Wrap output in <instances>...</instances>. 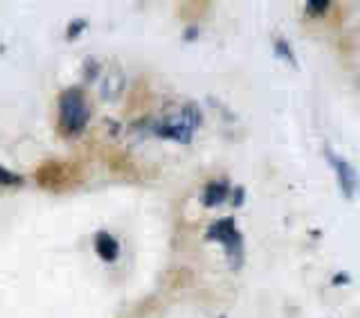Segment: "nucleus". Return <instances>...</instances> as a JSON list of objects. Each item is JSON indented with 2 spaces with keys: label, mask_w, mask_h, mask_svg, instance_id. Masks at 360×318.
Segmentation results:
<instances>
[{
  "label": "nucleus",
  "mask_w": 360,
  "mask_h": 318,
  "mask_svg": "<svg viewBox=\"0 0 360 318\" xmlns=\"http://www.w3.org/2000/svg\"><path fill=\"white\" fill-rule=\"evenodd\" d=\"M201 113L197 106L187 104L181 110L180 120L162 122L153 128L155 134L163 139H170L183 145H187L193 141L194 132L201 124Z\"/></svg>",
  "instance_id": "obj_3"
},
{
  "label": "nucleus",
  "mask_w": 360,
  "mask_h": 318,
  "mask_svg": "<svg viewBox=\"0 0 360 318\" xmlns=\"http://www.w3.org/2000/svg\"><path fill=\"white\" fill-rule=\"evenodd\" d=\"M245 198H246V190L243 186H238L233 191V207H240L243 203H245Z\"/></svg>",
  "instance_id": "obj_12"
},
{
  "label": "nucleus",
  "mask_w": 360,
  "mask_h": 318,
  "mask_svg": "<svg viewBox=\"0 0 360 318\" xmlns=\"http://www.w3.org/2000/svg\"><path fill=\"white\" fill-rule=\"evenodd\" d=\"M94 248H96L97 255L104 262H108V263L114 262L120 255V245H118L117 239L105 231H100L96 234Z\"/></svg>",
  "instance_id": "obj_6"
},
{
  "label": "nucleus",
  "mask_w": 360,
  "mask_h": 318,
  "mask_svg": "<svg viewBox=\"0 0 360 318\" xmlns=\"http://www.w3.org/2000/svg\"><path fill=\"white\" fill-rule=\"evenodd\" d=\"M207 239L217 241L224 245L229 262L233 269H239L243 260V239L236 228L233 217H224L210 225Z\"/></svg>",
  "instance_id": "obj_2"
},
{
  "label": "nucleus",
  "mask_w": 360,
  "mask_h": 318,
  "mask_svg": "<svg viewBox=\"0 0 360 318\" xmlns=\"http://www.w3.org/2000/svg\"><path fill=\"white\" fill-rule=\"evenodd\" d=\"M325 158L336 173L342 193L345 197L352 198L357 189V174L354 167L345 158L335 153L329 146H325Z\"/></svg>",
  "instance_id": "obj_4"
},
{
  "label": "nucleus",
  "mask_w": 360,
  "mask_h": 318,
  "mask_svg": "<svg viewBox=\"0 0 360 318\" xmlns=\"http://www.w3.org/2000/svg\"><path fill=\"white\" fill-rule=\"evenodd\" d=\"M90 120V106L86 93L72 86L60 91L58 97V127L68 136L79 135L84 131Z\"/></svg>",
  "instance_id": "obj_1"
},
{
  "label": "nucleus",
  "mask_w": 360,
  "mask_h": 318,
  "mask_svg": "<svg viewBox=\"0 0 360 318\" xmlns=\"http://www.w3.org/2000/svg\"><path fill=\"white\" fill-rule=\"evenodd\" d=\"M87 28V20L82 18V17H77V18H73L69 24H68V28H66V37L68 39H76L77 37L82 35V32Z\"/></svg>",
  "instance_id": "obj_8"
},
{
  "label": "nucleus",
  "mask_w": 360,
  "mask_h": 318,
  "mask_svg": "<svg viewBox=\"0 0 360 318\" xmlns=\"http://www.w3.org/2000/svg\"><path fill=\"white\" fill-rule=\"evenodd\" d=\"M198 35H200L198 27L197 25H188V27H186V30L183 32V39L187 41V42H193L198 38Z\"/></svg>",
  "instance_id": "obj_11"
},
{
  "label": "nucleus",
  "mask_w": 360,
  "mask_h": 318,
  "mask_svg": "<svg viewBox=\"0 0 360 318\" xmlns=\"http://www.w3.org/2000/svg\"><path fill=\"white\" fill-rule=\"evenodd\" d=\"M330 1L329 0H309L305 4V11L311 15V17H316V15H322L328 8H329Z\"/></svg>",
  "instance_id": "obj_10"
},
{
  "label": "nucleus",
  "mask_w": 360,
  "mask_h": 318,
  "mask_svg": "<svg viewBox=\"0 0 360 318\" xmlns=\"http://www.w3.org/2000/svg\"><path fill=\"white\" fill-rule=\"evenodd\" d=\"M231 190L229 182L226 179L211 180L205 184L201 194V204L207 208L217 207L225 201Z\"/></svg>",
  "instance_id": "obj_5"
},
{
  "label": "nucleus",
  "mask_w": 360,
  "mask_h": 318,
  "mask_svg": "<svg viewBox=\"0 0 360 318\" xmlns=\"http://www.w3.org/2000/svg\"><path fill=\"white\" fill-rule=\"evenodd\" d=\"M22 176L8 170L7 167L0 165V186H17L22 183Z\"/></svg>",
  "instance_id": "obj_9"
},
{
  "label": "nucleus",
  "mask_w": 360,
  "mask_h": 318,
  "mask_svg": "<svg viewBox=\"0 0 360 318\" xmlns=\"http://www.w3.org/2000/svg\"><path fill=\"white\" fill-rule=\"evenodd\" d=\"M274 55L278 59H283L285 62H288L292 66H297V61L294 56V52L288 44V41H285L284 38H278L274 44Z\"/></svg>",
  "instance_id": "obj_7"
}]
</instances>
